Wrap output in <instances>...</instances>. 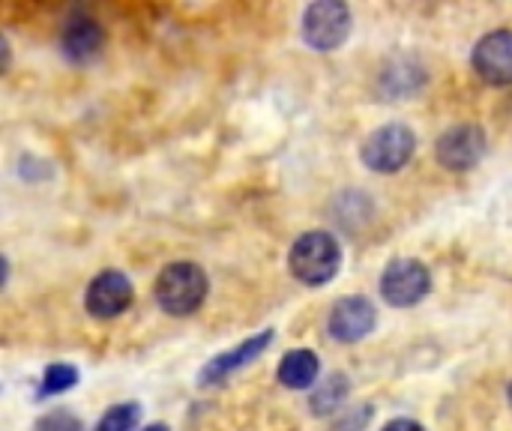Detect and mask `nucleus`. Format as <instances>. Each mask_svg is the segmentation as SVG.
Listing matches in <instances>:
<instances>
[{
	"mask_svg": "<svg viewBox=\"0 0 512 431\" xmlns=\"http://www.w3.org/2000/svg\"><path fill=\"white\" fill-rule=\"evenodd\" d=\"M144 431H168V429H165V426H159V423H156V426H147V429H144Z\"/></svg>",
	"mask_w": 512,
	"mask_h": 431,
	"instance_id": "a211bd4d",
	"label": "nucleus"
},
{
	"mask_svg": "<svg viewBox=\"0 0 512 431\" xmlns=\"http://www.w3.org/2000/svg\"><path fill=\"white\" fill-rule=\"evenodd\" d=\"M33 431H84L81 420L69 411H48L45 417H39V423L33 426Z\"/></svg>",
	"mask_w": 512,
	"mask_h": 431,
	"instance_id": "dca6fc26",
	"label": "nucleus"
},
{
	"mask_svg": "<svg viewBox=\"0 0 512 431\" xmlns=\"http://www.w3.org/2000/svg\"><path fill=\"white\" fill-rule=\"evenodd\" d=\"M102 27L87 18V15H72L63 27V36H60V45H63V54L72 60V63H87L99 54L102 48Z\"/></svg>",
	"mask_w": 512,
	"mask_h": 431,
	"instance_id": "9b49d317",
	"label": "nucleus"
},
{
	"mask_svg": "<svg viewBox=\"0 0 512 431\" xmlns=\"http://www.w3.org/2000/svg\"><path fill=\"white\" fill-rule=\"evenodd\" d=\"M438 162L450 171H471L483 153H486V132L474 123H459L450 126L441 138H438Z\"/></svg>",
	"mask_w": 512,
	"mask_h": 431,
	"instance_id": "423d86ee",
	"label": "nucleus"
},
{
	"mask_svg": "<svg viewBox=\"0 0 512 431\" xmlns=\"http://www.w3.org/2000/svg\"><path fill=\"white\" fill-rule=\"evenodd\" d=\"M318 372H321L318 354L300 348V351L285 354V360L279 363V372L276 375H279V384L288 387V390H309V387H315Z\"/></svg>",
	"mask_w": 512,
	"mask_h": 431,
	"instance_id": "f8f14e48",
	"label": "nucleus"
},
{
	"mask_svg": "<svg viewBox=\"0 0 512 431\" xmlns=\"http://www.w3.org/2000/svg\"><path fill=\"white\" fill-rule=\"evenodd\" d=\"M132 300H135V288H132V282H129L123 273H117V270L99 273V276L90 282L87 294H84L87 312H90L93 318H102V321L123 315V312L132 306Z\"/></svg>",
	"mask_w": 512,
	"mask_h": 431,
	"instance_id": "0eeeda50",
	"label": "nucleus"
},
{
	"mask_svg": "<svg viewBox=\"0 0 512 431\" xmlns=\"http://www.w3.org/2000/svg\"><path fill=\"white\" fill-rule=\"evenodd\" d=\"M432 291V276L429 270L414 261V258H399L393 261L384 276H381V294L390 306L396 309H408L417 306L420 300H426V294Z\"/></svg>",
	"mask_w": 512,
	"mask_h": 431,
	"instance_id": "39448f33",
	"label": "nucleus"
},
{
	"mask_svg": "<svg viewBox=\"0 0 512 431\" xmlns=\"http://www.w3.org/2000/svg\"><path fill=\"white\" fill-rule=\"evenodd\" d=\"M351 33V9L339 0H321L303 12V39L315 51H336Z\"/></svg>",
	"mask_w": 512,
	"mask_h": 431,
	"instance_id": "20e7f679",
	"label": "nucleus"
},
{
	"mask_svg": "<svg viewBox=\"0 0 512 431\" xmlns=\"http://www.w3.org/2000/svg\"><path fill=\"white\" fill-rule=\"evenodd\" d=\"M339 264H342V246L327 231L303 234L300 240H294L291 255H288L291 273L309 288L327 285L339 273Z\"/></svg>",
	"mask_w": 512,
	"mask_h": 431,
	"instance_id": "f03ea898",
	"label": "nucleus"
},
{
	"mask_svg": "<svg viewBox=\"0 0 512 431\" xmlns=\"http://www.w3.org/2000/svg\"><path fill=\"white\" fill-rule=\"evenodd\" d=\"M141 420V408L135 402L126 405H114L105 411V417L96 423V431H132Z\"/></svg>",
	"mask_w": 512,
	"mask_h": 431,
	"instance_id": "4468645a",
	"label": "nucleus"
},
{
	"mask_svg": "<svg viewBox=\"0 0 512 431\" xmlns=\"http://www.w3.org/2000/svg\"><path fill=\"white\" fill-rule=\"evenodd\" d=\"M345 396H348V378H345V375H333V378H327L324 384H318V387L312 390L309 408H312V414L327 417V414H333L336 408H342Z\"/></svg>",
	"mask_w": 512,
	"mask_h": 431,
	"instance_id": "ddd939ff",
	"label": "nucleus"
},
{
	"mask_svg": "<svg viewBox=\"0 0 512 431\" xmlns=\"http://www.w3.org/2000/svg\"><path fill=\"white\" fill-rule=\"evenodd\" d=\"M153 294H156V303L162 312H168L174 318L195 315L207 300V273L192 261L168 264L159 273Z\"/></svg>",
	"mask_w": 512,
	"mask_h": 431,
	"instance_id": "f257e3e1",
	"label": "nucleus"
},
{
	"mask_svg": "<svg viewBox=\"0 0 512 431\" xmlns=\"http://www.w3.org/2000/svg\"><path fill=\"white\" fill-rule=\"evenodd\" d=\"M414 150H417V135L402 123H387L366 138L363 162L375 174H396L411 162Z\"/></svg>",
	"mask_w": 512,
	"mask_h": 431,
	"instance_id": "7ed1b4c3",
	"label": "nucleus"
},
{
	"mask_svg": "<svg viewBox=\"0 0 512 431\" xmlns=\"http://www.w3.org/2000/svg\"><path fill=\"white\" fill-rule=\"evenodd\" d=\"M384 431H426L420 423H414V420H393V423H387Z\"/></svg>",
	"mask_w": 512,
	"mask_h": 431,
	"instance_id": "f3484780",
	"label": "nucleus"
},
{
	"mask_svg": "<svg viewBox=\"0 0 512 431\" xmlns=\"http://www.w3.org/2000/svg\"><path fill=\"white\" fill-rule=\"evenodd\" d=\"M270 342H273V330H264V333L249 336V339L240 342L237 348H231V351L213 357V360L201 369V384H204V387L222 384L228 375H234L237 369H243V366H249L252 360H258V357L270 348Z\"/></svg>",
	"mask_w": 512,
	"mask_h": 431,
	"instance_id": "9d476101",
	"label": "nucleus"
},
{
	"mask_svg": "<svg viewBox=\"0 0 512 431\" xmlns=\"http://www.w3.org/2000/svg\"><path fill=\"white\" fill-rule=\"evenodd\" d=\"M375 324H378V312L366 297H342L327 318L330 336L342 345H354L366 339L375 330Z\"/></svg>",
	"mask_w": 512,
	"mask_h": 431,
	"instance_id": "6e6552de",
	"label": "nucleus"
},
{
	"mask_svg": "<svg viewBox=\"0 0 512 431\" xmlns=\"http://www.w3.org/2000/svg\"><path fill=\"white\" fill-rule=\"evenodd\" d=\"M510 402H512V387H510Z\"/></svg>",
	"mask_w": 512,
	"mask_h": 431,
	"instance_id": "6ab92c4d",
	"label": "nucleus"
},
{
	"mask_svg": "<svg viewBox=\"0 0 512 431\" xmlns=\"http://www.w3.org/2000/svg\"><path fill=\"white\" fill-rule=\"evenodd\" d=\"M477 75L495 87L512 84V30H492L486 33L471 54Z\"/></svg>",
	"mask_w": 512,
	"mask_h": 431,
	"instance_id": "1a4fd4ad",
	"label": "nucleus"
},
{
	"mask_svg": "<svg viewBox=\"0 0 512 431\" xmlns=\"http://www.w3.org/2000/svg\"><path fill=\"white\" fill-rule=\"evenodd\" d=\"M75 384H78V372H75L72 366H63V363L48 366V372H45V378H42V387H39V399H45V396H60V393L72 390Z\"/></svg>",
	"mask_w": 512,
	"mask_h": 431,
	"instance_id": "2eb2a0df",
	"label": "nucleus"
}]
</instances>
